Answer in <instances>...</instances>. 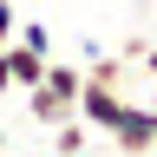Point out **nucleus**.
<instances>
[{
	"label": "nucleus",
	"mask_w": 157,
	"mask_h": 157,
	"mask_svg": "<svg viewBox=\"0 0 157 157\" xmlns=\"http://www.w3.org/2000/svg\"><path fill=\"white\" fill-rule=\"evenodd\" d=\"M105 137H111L124 157H157V111H151V105H124V111L111 118Z\"/></svg>",
	"instance_id": "1"
},
{
	"label": "nucleus",
	"mask_w": 157,
	"mask_h": 157,
	"mask_svg": "<svg viewBox=\"0 0 157 157\" xmlns=\"http://www.w3.org/2000/svg\"><path fill=\"white\" fill-rule=\"evenodd\" d=\"M124 105H131L124 85H105V78H85V85H78V118H85L92 131H111V118Z\"/></svg>",
	"instance_id": "2"
},
{
	"label": "nucleus",
	"mask_w": 157,
	"mask_h": 157,
	"mask_svg": "<svg viewBox=\"0 0 157 157\" xmlns=\"http://www.w3.org/2000/svg\"><path fill=\"white\" fill-rule=\"evenodd\" d=\"M7 72H13L20 92H33L39 78H46V52H33V46H20V39H7Z\"/></svg>",
	"instance_id": "3"
},
{
	"label": "nucleus",
	"mask_w": 157,
	"mask_h": 157,
	"mask_svg": "<svg viewBox=\"0 0 157 157\" xmlns=\"http://www.w3.org/2000/svg\"><path fill=\"white\" fill-rule=\"evenodd\" d=\"M39 85H46V92H59V98H66V105L78 111V85H85V72H78L72 59H59V52H52V59H46V78H39Z\"/></svg>",
	"instance_id": "4"
},
{
	"label": "nucleus",
	"mask_w": 157,
	"mask_h": 157,
	"mask_svg": "<svg viewBox=\"0 0 157 157\" xmlns=\"http://www.w3.org/2000/svg\"><path fill=\"white\" fill-rule=\"evenodd\" d=\"M26 111H33L46 131H52V124H66V118H78V111L66 105V98H59V92H46V85H33V92H26Z\"/></svg>",
	"instance_id": "5"
},
{
	"label": "nucleus",
	"mask_w": 157,
	"mask_h": 157,
	"mask_svg": "<svg viewBox=\"0 0 157 157\" xmlns=\"http://www.w3.org/2000/svg\"><path fill=\"white\" fill-rule=\"evenodd\" d=\"M85 144H92V124L85 118H66V124H52V151L46 157H85Z\"/></svg>",
	"instance_id": "6"
},
{
	"label": "nucleus",
	"mask_w": 157,
	"mask_h": 157,
	"mask_svg": "<svg viewBox=\"0 0 157 157\" xmlns=\"http://www.w3.org/2000/svg\"><path fill=\"white\" fill-rule=\"evenodd\" d=\"M13 39H20V46H33V52H46V59H52V33L39 26V20H20V33H13Z\"/></svg>",
	"instance_id": "7"
},
{
	"label": "nucleus",
	"mask_w": 157,
	"mask_h": 157,
	"mask_svg": "<svg viewBox=\"0 0 157 157\" xmlns=\"http://www.w3.org/2000/svg\"><path fill=\"white\" fill-rule=\"evenodd\" d=\"M13 33H20V20H13V0H0V46H7Z\"/></svg>",
	"instance_id": "8"
},
{
	"label": "nucleus",
	"mask_w": 157,
	"mask_h": 157,
	"mask_svg": "<svg viewBox=\"0 0 157 157\" xmlns=\"http://www.w3.org/2000/svg\"><path fill=\"white\" fill-rule=\"evenodd\" d=\"M137 66H144V72H151V85H157V46H144V52H137Z\"/></svg>",
	"instance_id": "9"
},
{
	"label": "nucleus",
	"mask_w": 157,
	"mask_h": 157,
	"mask_svg": "<svg viewBox=\"0 0 157 157\" xmlns=\"http://www.w3.org/2000/svg\"><path fill=\"white\" fill-rule=\"evenodd\" d=\"M13 92V72H7V46H0V98Z\"/></svg>",
	"instance_id": "10"
},
{
	"label": "nucleus",
	"mask_w": 157,
	"mask_h": 157,
	"mask_svg": "<svg viewBox=\"0 0 157 157\" xmlns=\"http://www.w3.org/2000/svg\"><path fill=\"white\" fill-rule=\"evenodd\" d=\"M144 105H151V111H157V85H151V98H144Z\"/></svg>",
	"instance_id": "11"
},
{
	"label": "nucleus",
	"mask_w": 157,
	"mask_h": 157,
	"mask_svg": "<svg viewBox=\"0 0 157 157\" xmlns=\"http://www.w3.org/2000/svg\"><path fill=\"white\" fill-rule=\"evenodd\" d=\"M0 151H7V131H0Z\"/></svg>",
	"instance_id": "12"
},
{
	"label": "nucleus",
	"mask_w": 157,
	"mask_h": 157,
	"mask_svg": "<svg viewBox=\"0 0 157 157\" xmlns=\"http://www.w3.org/2000/svg\"><path fill=\"white\" fill-rule=\"evenodd\" d=\"M0 157H7V151H0Z\"/></svg>",
	"instance_id": "13"
}]
</instances>
